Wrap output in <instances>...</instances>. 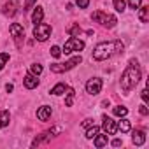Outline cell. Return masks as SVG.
I'll use <instances>...</instances> for the list:
<instances>
[{
	"instance_id": "1",
	"label": "cell",
	"mask_w": 149,
	"mask_h": 149,
	"mask_svg": "<svg viewBox=\"0 0 149 149\" xmlns=\"http://www.w3.org/2000/svg\"><path fill=\"white\" fill-rule=\"evenodd\" d=\"M139 79H140V67H139V63L135 60H130L126 70L123 72V76H121V90L125 93H130L137 86Z\"/></svg>"
},
{
	"instance_id": "2",
	"label": "cell",
	"mask_w": 149,
	"mask_h": 149,
	"mask_svg": "<svg viewBox=\"0 0 149 149\" xmlns=\"http://www.w3.org/2000/svg\"><path fill=\"white\" fill-rule=\"evenodd\" d=\"M123 42L121 40H112V42H102V44H98L95 49H93V58L97 60V61H104V60H107V58H111L112 54H116V53H121L123 51Z\"/></svg>"
},
{
	"instance_id": "3",
	"label": "cell",
	"mask_w": 149,
	"mask_h": 149,
	"mask_svg": "<svg viewBox=\"0 0 149 149\" xmlns=\"http://www.w3.org/2000/svg\"><path fill=\"white\" fill-rule=\"evenodd\" d=\"M91 19H93V21H97V23H100V25H102V26H105V28H114V26H116V23H118L116 16L107 14V13H104V11H95V13L91 14Z\"/></svg>"
},
{
	"instance_id": "4",
	"label": "cell",
	"mask_w": 149,
	"mask_h": 149,
	"mask_svg": "<svg viewBox=\"0 0 149 149\" xmlns=\"http://www.w3.org/2000/svg\"><path fill=\"white\" fill-rule=\"evenodd\" d=\"M83 61V58L81 56H74V58H70L68 61H65V63H53L51 65V72H54V74H63V72H67V70H72L76 65H79Z\"/></svg>"
},
{
	"instance_id": "5",
	"label": "cell",
	"mask_w": 149,
	"mask_h": 149,
	"mask_svg": "<svg viewBox=\"0 0 149 149\" xmlns=\"http://www.w3.org/2000/svg\"><path fill=\"white\" fill-rule=\"evenodd\" d=\"M9 32H11V35H13V39H14L16 47L21 49V47H23V42H25V30H23V26H21L19 23H13L11 28H9Z\"/></svg>"
},
{
	"instance_id": "6",
	"label": "cell",
	"mask_w": 149,
	"mask_h": 149,
	"mask_svg": "<svg viewBox=\"0 0 149 149\" xmlns=\"http://www.w3.org/2000/svg\"><path fill=\"white\" fill-rule=\"evenodd\" d=\"M49 35H51V26H49V25H46V23H37V25H35V28H33V37H35L37 40L44 42V40H47Z\"/></svg>"
},
{
	"instance_id": "7",
	"label": "cell",
	"mask_w": 149,
	"mask_h": 149,
	"mask_svg": "<svg viewBox=\"0 0 149 149\" xmlns=\"http://www.w3.org/2000/svg\"><path fill=\"white\" fill-rule=\"evenodd\" d=\"M83 49H84V42H83V40H79V39H76V37H70V39L65 42V46H63V51H65V53L83 51Z\"/></svg>"
},
{
	"instance_id": "8",
	"label": "cell",
	"mask_w": 149,
	"mask_h": 149,
	"mask_svg": "<svg viewBox=\"0 0 149 149\" xmlns=\"http://www.w3.org/2000/svg\"><path fill=\"white\" fill-rule=\"evenodd\" d=\"M100 90H102V79L93 77V79H90V81L86 83V91H88L90 95H98Z\"/></svg>"
},
{
	"instance_id": "9",
	"label": "cell",
	"mask_w": 149,
	"mask_h": 149,
	"mask_svg": "<svg viewBox=\"0 0 149 149\" xmlns=\"http://www.w3.org/2000/svg\"><path fill=\"white\" fill-rule=\"evenodd\" d=\"M102 128H104V132H105L107 135H114V133L118 132L116 121H114L112 118H109V116H104V119H102Z\"/></svg>"
},
{
	"instance_id": "10",
	"label": "cell",
	"mask_w": 149,
	"mask_h": 149,
	"mask_svg": "<svg viewBox=\"0 0 149 149\" xmlns=\"http://www.w3.org/2000/svg\"><path fill=\"white\" fill-rule=\"evenodd\" d=\"M16 13H18V2L16 0H9V2L4 6V14L6 16H16Z\"/></svg>"
},
{
	"instance_id": "11",
	"label": "cell",
	"mask_w": 149,
	"mask_h": 149,
	"mask_svg": "<svg viewBox=\"0 0 149 149\" xmlns=\"http://www.w3.org/2000/svg\"><path fill=\"white\" fill-rule=\"evenodd\" d=\"M23 83H25V86L28 90H33V88L39 86V79H37V76H33V74H26L25 79H23Z\"/></svg>"
},
{
	"instance_id": "12",
	"label": "cell",
	"mask_w": 149,
	"mask_h": 149,
	"mask_svg": "<svg viewBox=\"0 0 149 149\" xmlns=\"http://www.w3.org/2000/svg\"><path fill=\"white\" fill-rule=\"evenodd\" d=\"M37 118H39V121H47V119L51 118V107H49V105L40 107V109L37 111Z\"/></svg>"
},
{
	"instance_id": "13",
	"label": "cell",
	"mask_w": 149,
	"mask_h": 149,
	"mask_svg": "<svg viewBox=\"0 0 149 149\" xmlns=\"http://www.w3.org/2000/svg\"><path fill=\"white\" fill-rule=\"evenodd\" d=\"M132 140H133L135 146H142V144L146 142V133H144L142 130H135L133 135H132Z\"/></svg>"
},
{
	"instance_id": "14",
	"label": "cell",
	"mask_w": 149,
	"mask_h": 149,
	"mask_svg": "<svg viewBox=\"0 0 149 149\" xmlns=\"http://www.w3.org/2000/svg\"><path fill=\"white\" fill-rule=\"evenodd\" d=\"M116 126H118V130H119L121 133H128V132L132 130V125H130V121H128V119H125V118H123L121 121H118V125H116Z\"/></svg>"
},
{
	"instance_id": "15",
	"label": "cell",
	"mask_w": 149,
	"mask_h": 149,
	"mask_svg": "<svg viewBox=\"0 0 149 149\" xmlns=\"http://www.w3.org/2000/svg\"><path fill=\"white\" fill-rule=\"evenodd\" d=\"M42 18H44V11H42V7H35V11H33V14H32V23H42Z\"/></svg>"
},
{
	"instance_id": "16",
	"label": "cell",
	"mask_w": 149,
	"mask_h": 149,
	"mask_svg": "<svg viewBox=\"0 0 149 149\" xmlns=\"http://www.w3.org/2000/svg\"><path fill=\"white\" fill-rule=\"evenodd\" d=\"M67 98H65V105L67 107H72L74 105V98H76V91H74L72 88H67Z\"/></svg>"
},
{
	"instance_id": "17",
	"label": "cell",
	"mask_w": 149,
	"mask_h": 149,
	"mask_svg": "<svg viewBox=\"0 0 149 149\" xmlns=\"http://www.w3.org/2000/svg\"><path fill=\"white\" fill-rule=\"evenodd\" d=\"M139 18H140L142 23H147V21H149V7H147V6L140 7V11H139Z\"/></svg>"
},
{
	"instance_id": "18",
	"label": "cell",
	"mask_w": 149,
	"mask_h": 149,
	"mask_svg": "<svg viewBox=\"0 0 149 149\" xmlns=\"http://www.w3.org/2000/svg\"><path fill=\"white\" fill-rule=\"evenodd\" d=\"M51 137H53V135H51V132H46V133H42L40 137H37V139H35V140L32 142V146L35 147V146H39V144H42V142H46V140H49Z\"/></svg>"
},
{
	"instance_id": "19",
	"label": "cell",
	"mask_w": 149,
	"mask_h": 149,
	"mask_svg": "<svg viewBox=\"0 0 149 149\" xmlns=\"http://www.w3.org/2000/svg\"><path fill=\"white\" fill-rule=\"evenodd\" d=\"M93 139H95V146H97V147H104V146H107V135H100V133H97Z\"/></svg>"
},
{
	"instance_id": "20",
	"label": "cell",
	"mask_w": 149,
	"mask_h": 149,
	"mask_svg": "<svg viewBox=\"0 0 149 149\" xmlns=\"http://www.w3.org/2000/svg\"><path fill=\"white\" fill-rule=\"evenodd\" d=\"M9 119H11V116H9L7 111H2V112H0V128L9 126Z\"/></svg>"
},
{
	"instance_id": "21",
	"label": "cell",
	"mask_w": 149,
	"mask_h": 149,
	"mask_svg": "<svg viewBox=\"0 0 149 149\" xmlns=\"http://www.w3.org/2000/svg\"><path fill=\"white\" fill-rule=\"evenodd\" d=\"M65 90H67V86H65L63 83H58V84H56V86L51 90V93L58 97V95H63V93H65Z\"/></svg>"
},
{
	"instance_id": "22",
	"label": "cell",
	"mask_w": 149,
	"mask_h": 149,
	"mask_svg": "<svg viewBox=\"0 0 149 149\" xmlns=\"http://www.w3.org/2000/svg\"><path fill=\"white\" fill-rule=\"evenodd\" d=\"M114 114H116L118 118H125V116L128 114V109L123 107V105H118V107H114Z\"/></svg>"
},
{
	"instance_id": "23",
	"label": "cell",
	"mask_w": 149,
	"mask_h": 149,
	"mask_svg": "<svg viewBox=\"0 0 149 149\" xmlns=\"http://www.w3.org/2000/svg\"><path fill=\"white\" fill-rule=\"evenodd\" d=\"M81 32H83V30H81V26H79V25H72V26L68 28V33H70L72 37H77V35H81Z\"/></svg>"
},
{
	"instance_id": "24",
	"label": "cell",
	"mask_w": 149,
	"mask_h": 149,
	"mask_svg": "<svg viewBox=\"0 0 149 149\" xmlns=\"http://www.w3.org/2000/svg\"><path fill=\"white\" fill-rule=\"evenodd\" d=\"M30 72L33 74V76H39V74H42V65H39V63L30 65Z\"/></svg>"
},
{
	"instance_id": "25",
	"label": "cell",
	"mask_w": 149,
	"mask_h": 149,
	"mask_svg": "<svg viewBox=\"0 0 149 149\" xmlns=\"http://www.w3.org/2000/svg\"><path fill=\"white\" fill-rule=\"evenodd\" d=\"M7 61H9V54H7V53H0V70L6 67Z\"/></svg>"
},
{
	"instance_id": "26",
	"label": "cell",
	"mask_w": 149,
	"mask_h": 149,
	"mask_svg": "<svg viewBox=\"0 0 149 149\" xmlns=\"http://www.w3.org/2000/svg\"><path fill=\"white\" fill-rule=\"evenodd\" d=\"M114 7L118 13H123L125 11V0H114Z\"/></svg>"
},
{
	"instance_id": "27",
	"label": "cell",
	"mask_w": 149,
	"mask_h": 149,
	"mask_svg": "<svg viewBox=\"0 0 149 149\" xmlns=\"http://www.w3.org/2000/svg\"><path fill=\"white\" fill-rule=\"evenodd\" d=\"M97 133H98V126H95V125H93V128H90V130L86 132V137H88V139H93Z\"/></svg>"
},
{
	"instance_id": "28",
	"label": "cell",
	"mask_w": 149,
	"mask_h": 149,
	"mask_svg": "<svg viewBox=\"0 0 149 149\" xmlns=\"http://www.w3.org/2000/svg\"><path fill=\"white\" fill-rule=\"evenodd\" d=\"M60 54H61V49H60L58 46H53V47H51V56H53V58H60Z\"/></svg>"
},
{
	"instance_id": "29",
	"label": "cell",
	"mask_w": 149,
	"mask_h": 149,
	"mask_svg": "<svg viewBox=\"0 0 149 149\" xmlns=\"http://www.w3.org/2000/svg\"><path fill=\"white\" fill-rule=\"evenodd\" d=\"M140 4H142V0H128V6H130L132 9H139Z\"/></svg>"
},
{
	"instance_id": "30",
	"label": "cell",
	"mask_w": 149,
	"mask_h": 149,
	"mask_svg": "<svg viewBox=\"0 0 149 149\" xmlns=\"http://www.w3.org/2000/svg\"><path fill=\"white\" fill-rule=\"evenodd\" d=\"M76 4L81 7V9H86L90 6V0H76Z\"/></svg>"
},
{
	"instance_id": "31",
	"label": "cell",
	"mask_w": 149,
	"mask_h": 149,
	"mask_svg": "<svg viewBox=\"0 0 149 149\" xmlns=\"http://www.w3.org/2000/svg\"><path fill=\"white\" fill-rule=\"evenodd\" d=\"M33 4H35V0H25V11H30Z\"/></svg>"
},
{
	"instance_id": "32",
	"label": "cell",
	"mask_w": 149,
	"mask_h": 149,
	"mask_svg": "<svg viewBox=\"0 0 149 149\" xmlns=\"http://www.w3.org/2000/svg\"><path fill=\"white\" fill-rule=\"evenodd\" d=\"M139 112H140L142 116H147V114H149V111H147V107H146V104H144V105H140V109H139Z\"/></svg>"
},
{
	"instance_id": "33",
	"label": "cell",
	"mask_w": 149,
	"mask_h": 149,
	"mask_svg": "<svg viewBox=\"0 0 149 149\" xmlns=\"http://www.w3.org/2000/svg\"><path fill=\"white\" fill-rule=\"evenodd\" d=\"M140 97H142V100H144V104L149 100V95H147V90H142V93H140Z\"/></svg>"
},
{
	"instance_id": "34",
	"label": "cell",
	"mask_w": 149,
	"mask_h": 149,
	"mask_svg": "<svg viewBox=\"0 0 149 149\" xmlns=\"http://www.w3.org/2000/svg\"><path fill=\"white\" fill-rule=\"evenodd\" d=\"M121 144H123V140H119V139H114V140H112V146H114V147H119Z\"/></svg>"
},
{
	"instance_id": "35",
	"label": "cell",
	"mask_w": 149,
	"mask_h": 149,
	"mask_svg": "<svg viewBox=\"0 0 149 149\" xmlns=\"http://www.w3.org/2000/svg\"><path fill=\"white\" fill-rule=\"evenodd\" d=\"M91 125H93V119H84V123H83V126H86V128L91 126Z\"/></svg>"
},
{
	"instance_id": "36",
	"label": "cell",
	"mask_w": 149,
	"mask_h": 149,
	"mask_svg": "<svg viewBox=\"0 0 149 149\" xmlns=\"http://www.w3.org/2000/svg\"><path fill=\"white\" fill-rule=\"evenodd\" d=\"M13 90H14V86H13V84H7V86H6V91H7V93H11Z\"/></svg>"
}]
</instances>
